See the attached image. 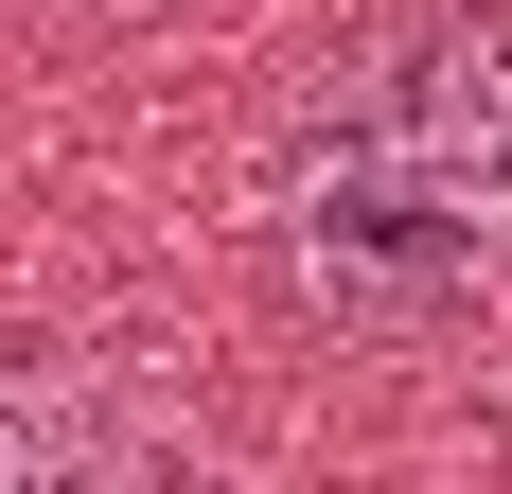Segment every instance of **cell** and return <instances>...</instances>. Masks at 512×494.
<instances>
[{
  "label": "cell",
  "mask_w": 512,
  "mask_h": 494,
  "mask_svg": "<svg viewBox=\"0 0 512 494\" xmlns=\"http://www.w3.org/2000/svg\"><path fill=\"white\" fill-rule=\"evenodd\" d=\"M265 247L336 336H460L512 300V0H424L318 53L265 159Z\"/></svg>",
  "instance_id": "obj_1"
}]
</instances>
